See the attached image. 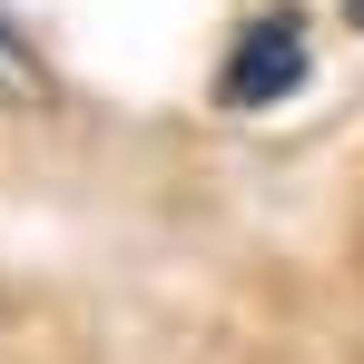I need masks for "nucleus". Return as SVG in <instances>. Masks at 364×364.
I'll use <instances>...</instances> for the list:
<instances>
[{
  "mask_svg": "<svg viewBox=\"0 0 364 364\" xmlns=\"http://www.w3.org/2000/svg\"><path fill=\"white\" fill-rule=\"evenodd\" d=\"M0 109H20V119L30 109H60V79H50V60L30 50V30L10 10H0Z\"/></svg>",
  "mask_w": 364,
  "mask_h": 364,
  "instance_id": "f03ea898",
  "label": "nucleus"
},
{
  "mask_svg": "<svg viewBox=\"0 0 364 364\" xmlns=\"http://www.w3.org/2000/svg\"><path fill=\"white\" fill-rule=\"evenodd\" d=\"M305 69H315V30H305L296 0H266V10H246L237 40H227V69H217V109H286L305 89Z\"/></svg>",
  "mask_w": 364,
  "mask_h": 364,
  "instance_id": "f257e3e1",
  "label": "nucleus"
},
{
  "mask_svg": "<svg viewBox=\"0 0 364 364\" xmlns=\"http://www.w3.org/2000/svg\"><path fill=\"white\" fill-rule=\"evenodd\" d=\"M345 10H355V20H364V0H345Z\"/></svg>",
  "mask_w": 364,
  "mask_h": 364,
  "instance_id": "7ed1b4c3",
  "label": "nucleus"
}]
</instances>
